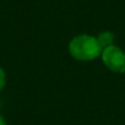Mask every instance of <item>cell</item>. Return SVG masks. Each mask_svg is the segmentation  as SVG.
<instances>
[{"mask_svg": "<svg viewBox=\"0 0 125 125\" xmlns=\"http://www.w3.org/2000/svg\"><path fill=\"white\" fill-rule=\"evenodd\" d=\"M0 125H6V123H5V120H4L3 116H0Z\"/></svg>", "mask_w": 125, "mask_h": 125, "instance_id": "obj_5", "label": "cell"}, {"mask_svg": "<svg viewBox=\"0 0 125 125\" xmlns=\"http://www.w3.org/2000/svg\"><path fill=\"white\" fill-rule=\"evenodd\" d=\"M4 86H5V73L0 68V91L4 88Z\"/></svg>", "mask_w": 125, "mask_h": 125, "instance_id": "obj_4", "label": "cell"}, {"mask_svg": "<svg viewBox=\"0 0 125 125\" xmlns=\"http://www.w3.org/2000/svg\"><path fill=\"white\" fill-rule=\"evenodd\" d=\"M97 41H98L99 45L102 47V49H104V48H107V47L113 45V42H114V36H113L110 32L105 31V32H102V33H99V34H98Z\"/></svg>", "mask_w": 125, "mask_h": 125, "instance_id": "obj_3", "label": "cell"}, {"mask_svg": "<svg viewBox=\"0 0 125 125\" xmlns=\"http://www.w3.org/2000/svg\"><path fill=\"white\" fill-rule=\"evenodd\" d=\"M102 47L99 45L97 38L88 36V34H81L75 37L70 44H69V52L70 54L82 61L93 60L97 56L102 54Z\"/></svg>", "mask_w": 125, "mask_h": 125, "instance_id": "obj_1", "label": "cell"}, {"mask_svg": "<svg viewBox=\"0 0 125 125\" xmlns=\"http://www.w3.org/2000/svg\"><path fill=\"white\" fill-rule=\"evenodd\" d=\"M102 61L104 65L114 73L125 71V53L116 45L107 47L102 50Z\"/></svg>", "mask_w": 125, "mask_h": 125, "instance_id": "obj_2", "label": "cell"}]
</instances>
